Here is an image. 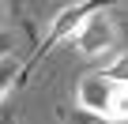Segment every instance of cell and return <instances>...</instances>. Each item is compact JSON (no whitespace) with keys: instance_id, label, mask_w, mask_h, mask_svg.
<instances>
[{"instance_id":"cell-5","label":"cell","mask_w":128,"mask_h":124,"mask_svg":"<svg viewBox=\"0 0 128 124\" xmlns=\"http://www.w3.org/2000/svg\"><path fill=\"white\" fill-rule=\"evenodd\" d=\"M106 117H109L113 124H128V83H117V90H113V102H109Z\"/></svg>"},{"instance_id":"cell-9","label":"cell","mask_w":128,"mask_h":124,"mask_svg":"<svg viewBox=\"0 0 128 124\" xmlns=\"http://www.w3.org/2000/svg\"><path fill=\"white\" fill-rule=\"evenodd\" d=\"M0 124H15V120H12V117H0Z\"/></svg>"},{"instance_id":"cell-8","label":"cell","mask_w":128,"mask_h":124,"mask_svg":"<svg viewBox=\"0 0 128 124\" xmlns=\"http://www.w3.org/2000/svg\"><path fill=\"white\" fill-rule=\"evenodd\" d=\"M12 45H15V38H12L8 30H0V60H8V53H12Z\"/></svg>"},{"instance_id":"cell-3","label":"cell","mask_w":128,"mask_h":124,"mask_svg":"<svg viewBox=\"0 0 128 124\" xmlns=\"http://www.w3.org/2000/svg\"><path fill=\"white\" fill-rule=\"evenodd\" d=\"M113 90H117V83H109L102 72H87L76 83V105L90 109V113H106L109 102H113Z\"/></svg>"},{"instance_id":"cell-7","label":"cell","mask_w":128,"mask_h":124,"mask_svg":"<svg viewBox=\"0 0 128 124\" xmlns=\"http://www.w3.org/2000/svg\"><path fill=\"white\" fill-rule=\"evenodd\" d=\"M19 72H23V68L15 64L12 56H8V60H0V102H4V94H8V90H12V87H15L19 79H23Z\"/></svg>"},{"instance_id":"cell-2","label":"cell","mask_w":128,"mask_h":124,"mask_svg":"<svg viewBox=\"0 0 128 124\" xmlns=\"http://www.w3.org/2000/svg\"><path fill=\"white\" fill-rule=\"evenodd\" d=\"M113 45H117V30H113V19L106 11H94L76 34V49L83 56H109Z\"/></svg>"},{"instance_id":"cell-4","label":"cell","mask_w":128,"mask_h":124,"mask_svg":"<svg viewBox=\"0 0 128 124\" xmlns=\"http://www.w3.org/2000/svg\"><path fill=\"white\" fill-rule=\"evenodd\" d=\"M56 120L60 124H113L106 113H90V109H79V105H72V109L60 105L56 109Z\"/></svg>"},{"instance_id":"cell-1","label":"cell","mask_w":128,"mask_h":124,"mask_svg":"<svg viewBox=\"0 0 128 124\" xmlns=\"http://www.w3.org/2000/svg\"><path fill=\"white\" fill-rule=\"evenodd\" d=\"M94 11H102V4H94V0H79V4H64L56 15H53V23H49V34H45V41H42V49L34 53V60L42 56V53H49L53 45H60V41H76V34H79V26L94 15ZM30 60V64H34ZM26 64V68H30Z\"/></svg>"},{"instance_id":"cell-6","label":"cell","mask_w":128,"mask_h":124,"mask_svg":"<svg viewBox=\"0 0 128 124\" xmlns=\"http://www.w3.org/2000/svg\"><path fill=\"white\" fill-rule=\"evenodd\" d=\"M98 72H102L109 83H128V53H117L113 60H106Z\"/></svg>"},{"instance_id":"cell-10","label":"cell","mask_w":128,"mask_h":124,"mask_svg":"<svg viewBox=\"0 0 128 124\" xmlns=\"http://www.w3.org/2000/svg\"><path fill=\"white\" fill-rule=\"evenodd\" d=\"M0 11H4V4H0Z\"/></svg>"}]
</instances>
